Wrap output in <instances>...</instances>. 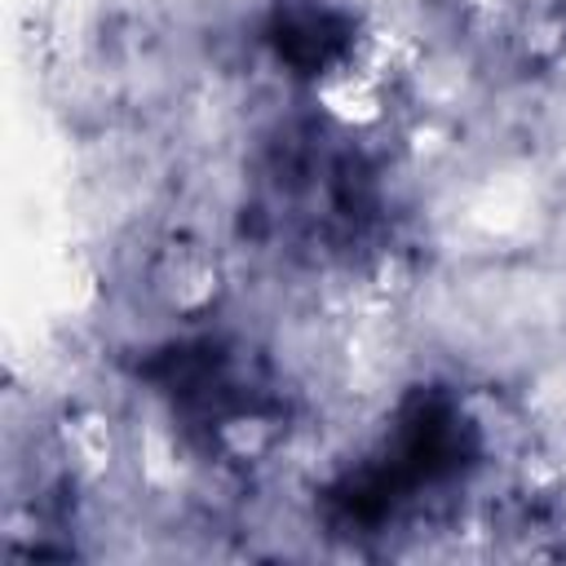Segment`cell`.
<instances>
[{
	"instance_id": "cell-3",
	"label": "cell",
	"mask_w": 566,
	"mask_h": 566,
	"mask_svg": "<svg viewBox=\"0 0 566 566\" xmlns=\"http://www.w3.org/2000/svg\"><path fill=\"white\" fill-rule=\"evenodd\" d=\"M159 385L181 416V424L230 460H252L283 429V398L261 363L239 345L190 340L168 349L159 367Z\"/></svg>"
},
{
	"instance_id": "cell-1",
	"label": "cell",
	"mask_w": 566,
	"mask_h": 566,
	"mask_svg": "<svg viewBox=\"0 0 566 566\" xmlns=\"http://www.w3.org/2000/svg\"><path fill=\"white\" fill-rule=\"evenodd\" d=\"M252 221L287 252L345 256L367 243L380 190L363 150L323 124L283 128L252 177Z\"/></svg>"
},
{
	"instance_id": "cell-2",
	"label": "cell",
	"mask_w": 566,
	"mask_h": 566,
	"mask_svg": "<svg viewBox=\"0 0 566 566\" xmlns=\"http://www.w3.org/2000/svg\"><path fill=\"white\" fill-rule=\"evenodd\" d=\"M482 455L473 416L447 389H416L380 447L327 486V517L345 535H376L416 513L429 495L469 478Z\"/></svg>"
},
{
	"instance_id": "cell-4",
	"label": "cell",
	"mask_w": 566,
	"mask_h": 566,
	"mask_svg": "<svg viewBox=\"0 0 566 566\" xmlns=\"http://www.w3.org/2000/svg\"><path fill=\"white\" fill-rule=\"evenodd\" d=\"M270 49L279 62H287L301 75H323L340 66L354 49V22L349 13L318 4V0H279L265 27Z\"/></svg>"
}]
</instances>
